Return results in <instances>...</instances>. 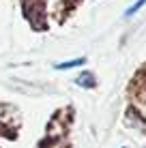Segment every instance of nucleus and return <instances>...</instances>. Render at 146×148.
<instances>
[{"mask_svg": "<svg viewBox=\"0 0 146 148\" xmlns=\"http://www.w3.org/2000/svg\"><path fill=\"white\" fill-rule=\"evenodd\" d=\"M86 64V58H73V60H67V62H58L56 69L58 71H67V69H75V67H84Z\"/></svg>", "mask_w": 146, "mask_h": 148, "instance_id": "obj_1", "label": "nucleus"}, {"mask_svg": "<svg viewBox=\"0 0 146 148\" xmlns=\"http://www.w3.org/2000/svg\"><path fill=\"white\" fill-rule=\"evenodd\" d=\"M144 4H146V0H138V2H133L131 7H129L127 11H125V17H131V15H133V13H138L140 9L144 7Z\"/></svg>", "mask_w": 146, "mask_h": 148, "instance_id": "obj_3", "label": "nucleus"}, {"mask_svg": "<svg viewBox=\"0 0 146 148\" xmlns=\"http://www.w3.org/2000/svg\"><path fill=\"white\" fill-rule=\"evenodd\" d=\"M75 84H77V86H82V88H93V86H95L93 73H82L77 79H75Z\"/></svg>", "mask_w": 146, "mask_h": 148, "instance_id": "obj_2", "label": "nucleus"}]
</instances>
